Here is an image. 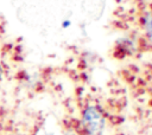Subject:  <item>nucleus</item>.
<instances>
[{
  "instance_id": "3",
  "label": "nucleus",
  "mask_w": 152,
  "mask_h": 135,
  "mask_svg": "<svg viewBox=\"0 0 152 135\" xmlns=\"http://www.w3.org/2000/svg\"><path fill=\"white\" fill-rule=\"evenodd\" d=\"M5 73H6V70L4 68V65L0 63V83L4 81V77H5Z\"/></svg>"
},
{
  "instance_id": "1",
  "label": "nucleus",
  "mask_w": 152,
  "mask_h": 135,
  "mask_svg": "<svg viewBox=\"0 0 152 135\" xmlns=\"http://www.w3.org/2000/svg\"><path fill=\"white\" fill-rule=\"evenodd\" d=\"M104 116L97 107L89 105L82 114V126L87 135H101L104 129Z\"/></svg>"
},
{
  "instance_id": "2",
  "label": "nucleus",
  "mask_w": 152,
  "mask_h": 135,
  "mask_svg": "<svg viewBox=\"0 0 152 135\" xmlns=\"http://www.w3.org/2000/svg\"><path fill=\"white\" fill-rule=\"evenodd\" d=\"M142 26L145 28V32L146 34L150 37V39L152 40V8L146 12V14L144 15V19H142Z\"/></svg>"
}]
</instances>
